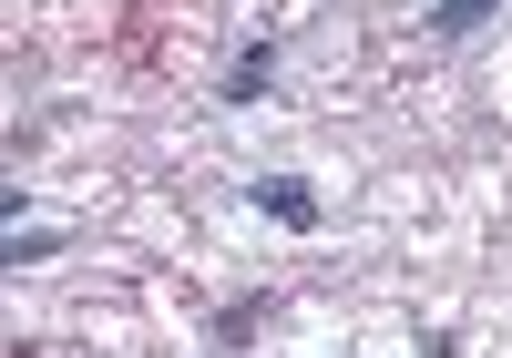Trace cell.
<instances>
[{
    "mask_svg": "<svg viewBox=\"0 0 512 358\" xmlns=\"http://www.w3.org/2000/svg\"><path fill=\"white\" fill-rule=\"evenodd\" d=\"M246 205L267 215V226H287V236H318V226H328V205H318V185H308V174H256V185H246Z\"/></svg>",
    "mask_w": 512,
    "mask_h": 358,
    "instance_id": "cell-1",
    "label": "cell"
},
{
    "mask_svg": "<svg viewBox=\"0 0 512 358\" xmlns=\"http://www.w3.org/2000/svg\"><path fill=\"white\" fill-rule=\"evenodd\" d=\"M72 236L62 226H11V236H0V266H41V256H62Z\"/></svg>",
    "mask_w": 512,
    "mask_h": 358,
    "instance_id": "cell-4",
    "label": "cell"
},
{
    "mask_svg": "<svg viewBox=\"0 0 512 358\" xmlns=\"http://www.w3.org/2000/svg\"><path fill=\"white\" fill-rule=\"evenodd\" d=\"M277 62H287V41H277V31H256L246 52L226 62V82H216V103H226V113H246V103H267V93H277Z\"/></svg>",
    "mask_w": 512,
    "mask_h": 358,
    "instance_id": "cell-2",
    "label": "cell"
},
{
    "mask_svg": "<svg viewBox=\"0 0 512 358\" xmlns=\"http://www.w3.org/2000/svg\"><path fill=\"white\" fill-rule=\"evenodd\" d=\"M492 11H502V0H431L420 21H431V41H472V31H482Z\"/></svg>",
    "mask_w": 512,
    "mask_h": 358,
    "instance_id": "cell-3",
    "label": "cell"
},
{
    "mask_svg": "<svg viewBox=\"0 0 512 358\" xmlns=\"http://www.w3.org/2000/svg\"><path fill=\"white\" fill-rule=\"evenodd\" d=\"M0 226H31V185H0Z\"/></svg>",
    "mask_w": 512,
    "mask_h": 358,
    "instance_id": "cell-5",
    "label": "cell"
}]
</instances>
